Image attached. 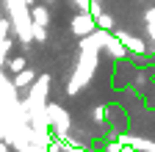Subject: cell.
Listing matches in <instances>:
<instances>
[{
  "mask_svg": "<svg viewBox=\"0 0 155 152\" xmlns=\"http://www.w3.org/2000/svg\"><path fill=\"white\" fill-rule=\"evenodd\" d=\"M8 50H11V42H8V36H3V47H0V55H3V61H6Z\"/></svg>",
  "mask_w": 155,
  "mask_h": 152,
  "instance_id": "9",
  "label": "cell"
},
{
  "mask_svg": "<svg viewBox=\"0 0 155 152\" xmlns=\"http://www.w3.org/2000/svg\"><path fill=\"white\" fill-rule=\"evenodd\" d=\"M3 152H8V147H6V144H3Z\"/></svg>",
  "mask_w": 155,
  "mask_h": 152,
  "instance_id": "12",
  "label": "cell"
},
{
  "mask_svg": "<svg viewBox=\"0 0 155 152\" xmlns=\"http://www.w3.org/2000/svg\"><path fill=\"white\" fill-rule=\"evenodd\" d=\"M114 36H116V39H119L122 44H127V47H130L133 53H144V50H147V47H144V42H139V39H133V36H130V33H125V31H116Z\"/></svg>",
  "mask_w": 155,
  "mask_h": 152,
  "instance_id": "3",
  "label": "cell"
},
{
  "mask_svg": "<svg viewBox=\"0 0 155 152\" xmlns=\"http://www.w3.org/2000/svg\"><path fill=\"white\" fill-rule=\"evenodd\" d=\"M97 25H100L103 31H114V20L108 14H97Z\"/></svg>",
  "mask_w": 155,
  "mask_h": 152,
  "instance_id": "6",
  "label": "cell"
},
{
  "mask_svg": "<svg viewBox=\"0 0 155 152\" xmlns=\"http://www.w3.org/2000/svg\"><path fill=\"white\" fill-rule=\"evenodd\" d=\"M8 66H11V72H22V69H25V58H14Z\"/></svg>",
  "mask_w": 155,
  "mask_h": 152,
  "instance_id": "8",
  "label": "cell"
},
{
  "mask_svg": "<svg viewBox=\"0 0 155 152\" xmlns=\"http://www.w3.org/2000/svg\"><path fill=\"white\" fill-rule=\"evenodd\" d=\"M75 6L81 8V11H86V8H89V0H75Z\"/></svg>",
  "mask_w": 155,
  "mask_h": 152,
  "instance_id": "10",
  "label": "cell"
},
{
  "mask_svg": "<svg viewBox=\"0 0 155 152\" xmlns=\"http://www.w3.org/2000/svg\"><path fill=\"white\" fill-rule=\"evenodd\" d=\"M94 28H97V17L91 14V11H81L72 20V31L78 33V36H89V33H94Z\"/></svg>",
  "mask_w": 155,
  "mask_h": 152,
  "instance_id": "1",
  "label": "cell"
},
{
  "mask_svg": "<svg viewBox=\"0 0 155 152\" xmlns=\"http://www.w3.org/2000/svg\"><path fill=\"white\" fill-rule=\"evenodd\" d=\"M45 36H47L45 33V25H33V39L36 42H45Z\"/></svg>",
  "mask_w": 155,
  "mask_h": 152,
  "instance_id": "7",
  "label": "cell"
},
{
  "mask_svg": "<svg viewBox=\"0 0 155 152\" xmlns=\"http://www.w3.org/2000/svg\"><path fill=\"white\" fill-rule=\"evenodd\" d=\"M45 111H47V122H50L53 127L58 125V138H67V127H69V122H67V116H64V111L58 108V105H47Z\"/></svg>",
  "mask_w": 155,
  "mask_h": 152,
  "instance_id": "2",
  "label": "cell"
},
{
  "mask_svg": "<svg viewBox=\"0 0 155 152\" xmlns=\"http://www.w3.org/2000/svg\"><path fill=\"white\" fill-rule=\"evenodd\" d=\"M31 20H33V25H47L50 22V14H47L45 6H33L31 8Z\"/></svg>",
  "mask_w": 155,
  "mask_h": 152,
  "instance_id": "5",
  "label": "cell"
},
{
  "mask_svg": "<svg viewBox=\"0 0 155 152\" xmlns=\"http://www.w3.org/2000/svg\"><path fill=\"white\" fill-rule=\"evenodd\" d=\"M33 80H36V72H33V69H22V72H17L14 86H17V89H25V86H33Z\"/></svg>",
  "mask_w": 155,
  "mask_h": 152,
  "instance_id": "4",
  "label": "cell"
},
{
  "mask_svg": "<svg viewBox=\"0 0 155 152\" xmlns=\"http://www.w3.org/2000/svg\"><path fill=\"white\" fill-rule=\"evenodd\" d=\"M47 3H50V0H47Z\"/></svg>",
  "mask_w": 155,
  "mask_h": 152,
  "instance_id": "13",
  "label": "cell"
},
{
  "mask_svg": "<svg viewBox=\"0 0 155 152\" xmlns=\"http://www.w3.org/2000/svg\"><path fill=\"white\" fill-rule=\"evenodd\" d=\"M122 152H136V149H133V147H125V149H122Z\"/></svg>",
  "mask_w": 155,
  "mask_h": 152,
  "instance_id": "11",
  "label": "cell"
}]
</instances>
